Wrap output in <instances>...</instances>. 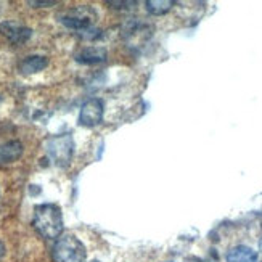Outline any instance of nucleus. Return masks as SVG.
I'll return each mask as SVG.
<instances>
[{
  "instance_id": "nucleus-1",
  "label": "nucleus",
  "mask_w": 262,
  "mask_h": 262,
  "mask_svg": "<svg viewBox=\"0 0 262 262\" xmlns=\"http://www.w3.org/2000/svg\"><path fill=\"white\" fill-rule=\"evenodd\" d=\"M34 229L43 238H58L63 232V214L56 204H39L34 209Z\"/></svg>"
},
{
  "instance_id": "nucleus-2",
  "label": "nucleus",
  "mask_w": 262,
  "mask_h": 262,
  "mask_svg": "<svg viewBox=\"0 0 262 262\" xmlns=\"http://www.w3.org/2000/svg\"><path fill=\"white\" fill-rule=\"evenodd\" d=\"M87 251L79 238L73 235L61 236L53 246L55 262H85Z\"/></svg>"
},
{
  "instance_id": "nucleus-3",
  "label": "nucleus",
  "mask_w": 262,
  "mask_h": 262,
  "mask_svg": "<svg viewBox=\"0 0 262 262\" xmlns=\"http://www.w3.org/2000/svg\"><path fill=\"white\" fill-rule=\"evenodd\" d=\"M97 18V11L90 5H77L58 15V21L63 26L77 32H84L92 28V23Z\"/></svg>"
},
{
  "instance_id": "nucleus-4",
  "label": "nucleus",
  "mask_w": 262,
  "mask_h": 262,
  "mask_svg": "<svg viewBox=\"0 0 262 262\" xmlns=\"http://www.w3.org/2000/svg\"><path fill=\"white\" fill-rule=\"evenodd\" d=\"M45 146H47V153L56 166H60V167L70 166L73 159V153H74V142L70 134L52 137V139L47 140Z\"/></svg>"
},
{
  "instance_id": "nucleus-5",
  "label": "nucleus",
  "mask_w": 262,
  "mask_h": 262,
  "mask_svg": "<svg viewBox=\"0 0 262 262\" xmlns=\"http://www.w3.org/2000/svg\"><path fill=\"white\" fill-rule=\"evenodd\" d=\"M103 115H105L103 101L100 98H90L82 105L81 113H79V124L85 127H95L103 121Z\"/></svg>"
},
{
  "instance_id": "nucleus-6",
  "label": "nucleus",
  "mask_w": 262,
  "mask_h": 262,
  "mask_svg": "<svg viewBox=\"0 0 262 262\" xmlns=\"http://www.w3.org/2000/svg\"><path fill=\"white\" fill-rule=\"evenodd\" d=\"M0 34L5 36L11 43L19 45V43H25L31 39L32 29L19 25V23H15V21H4V23H0Z\"/></svg>"
},
{
  "instance_id": "nucleus-7",
  "label": "nucleus",
  "mask_w": 262,
  "mask_h": 262,
  "mask_svg": "<svg viewBox=\"0 0 262 262\" xmlns=\"http://www.w3.org/2000/svg\"><path fill=\"white\" fill-rule=\"evenodd\" d=\"M76 61L81 64H98L108 58V53L103 47H84L76 53Z\"/></svg>"
},
{
  "instance_id": "nucleus-8",
  "label": "nucleus",
  "mask_w": 262,
  "mask_h": 262,
  "mask_svg": "<svg viewBox=\"0 0 262 262\" xmlns=\"http://www.w3.org/2000/svg\"><path fill=\"white\" fill-rule=\"evenodd\" d=\"M23 143L19 140H10L0 145V164L15 163L23 156Z\"/></svg>"
},
{
  "instance_id": "nucleus-9",
  "label": "nucleus",
  "mask_w": 262,
  "mask_h": 262,
  "mask_svg": "<svg viewBox=\"0 0 262 262\" xmlns=\"http://www.w3.org/2000/svg\"><path fill=\"white\" fill-rule=\"evenodd\" d=\"M49 64V60L47 56H42V55H32V56H28L21 61L19 64V71L23 74H36V73H40L43 71L45 68Z\"/></svg>"
},
{
  "instance_id": "nucleus-10",
  "label": "nucleus",
  "mask_w": 262,
  "mask_h": 262,
  "mask_svg": "<svg viewBox=\"0 0 262 262\" xmlns=\"http://www.w3.org/2000/svg\"><path fill=\"white\" fill-rule=\"evenodd\" d=\"M257 254L249 246H235L227 254V262H256Z\"/></svg>"
},
{
  "instance_id": "nucleus-11",
  "label": "nucleus",
  "mask_w": 262,
  "mask_h": 262,
  "mask_svg": "<svg viewBox=\"0 0 262 262\" xmlns=\"http://www.w3.org/2000/svg\"><path fill=\"white\" fill-rule=\"evenodd\" d=\"M145 5H146L148 13L161 16V15H166L167 11L172 10L176 2H174V0H146Z\"/></svg>"
},
{
  "instance_id": "nucleus-12",
  "label": "nucleus",
  "mask_w": 262,
  "mask_h": 262,
  "mask_svg": "<svg viewBox=\"0 0 262 262\" xmlns=\"http://www.w3.org/2000/svg\"><path fill=\"white\" fill-rule=\"evenodd\" d=\"M56 4V0H50V2H39V0H29L28 5L31 7H37V8H47V7H55Z\"/></svg>"
},
{
  "instance_id": "nucleus-13",
  "label": "nucleus",
  "mask_w": 262,
  "mask_h": 262,
  "mask_svg": "<svg viewBox=\"0 0 262 262\" xmlns=\"http://www.w3.org/2000/svg\"><path fill=\"white\" fill-rule=\"evenodd\" d=\"M108 5H111V7H115V8H129V7H134V5H137V2H129V0H126V2H118V0H111V2H108Z\"/></svg>"
},
{
  "instance_id": "nucleus-14",
  "label": "nucleus",
  "mask_w": 262,
  "mask_h": 262,
  "mask_svg": "<svg viewBox=\"0 0 262 262\" xmlns=\"http://www.w3.org/2000/svg\"><path fill=\"white\" fill-rule=\"evenodd\" d=\"M5 256V245L0 242V259H2Z\"/></svg>"
},
{
  "instance_id": "nucleus-15",
  "label": "nucleus",
  "mask_w": 262,
  "mask_h": 262,
  "mask_svg": "<svg viewBox=\"0 0 262 262\" xmlns=\"http://www.w3.org/2000/svg\"><path fill=\"white\" fill-rule=\"evenodd\" d=\"M259 249H260V253H262V238H260V242H259Z\"/></svg>"
},
{
  "instance_id": "nucleus-16",
  "label": "nucleus",
  "mask_w": 262,
  "mask_h": 262,
  "mask_svg": "<svg viewBox=\"0 0 262 262\" xmlns=\"http://www.w3.org/2000/svg\"><path fill=\"white\" fill-rule=\"evenodd\" d=\"M0 101H2V97H0Z\"/></svg>"
}]
</instances>
